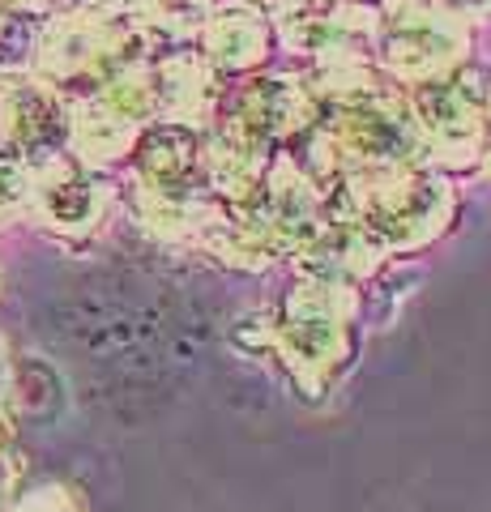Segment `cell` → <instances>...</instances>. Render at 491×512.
<instances>
[{"label":"cell","mask_w":491,"mask_h":512,"mask_svg":"<svg viewBox=\"0 0 491 512\" xmlns=\"http://www.w3.org/2000/svg\"><path fill=\"white\" fill-rule=\"evenodd\" d=\"M474 163H479L487 175H491V107H487V120H483V133H479V154H474Z\"/></svg>","instance_id":"cell-11"},{"label":"cell","mask_w":491,"mask_h":512,"mask_svg":"<svg viewBox=\"0 0 491 512\" xmlns=\"http://www.w3.org/2000/svg\"><path fill=\"white\" fill-rule=\"evenodd\" d=\"M30 188V163L0 137V205H13Z\"/></svg>","instance_id":"cell-7"},{"label":"cell","mask_w":491,"mask_h":512,"mask_svg":"<svg viewBox=\"0 0 491 512\" xmlns=\"http://www.w3.org/2000/svg\"><path fill=\"white\" fill-rule=\"evenodd\" d=\"M150 60L146 39L124 18H103V13H47L30 73L43 86H52L60 99H86V94L116 82L120 73Z\"/></svg>","instance_id":"cell-2"},{"label":"cell","mask_w":491,"mask_h":512,"mask_svg":"<svg viewBox=\"0 0 491 512\" xmlns=\"http://www.w3.org/2000/svg\"><path fill=\"white\" fill-rule=\"evenodd\" d=\"M133 0H52V13H103V18H124Z\"/></svg>","instance_id":"cell-8"},{"label":"cell","mask_w":491,"mask_h":512,"mask_svg":"<svg viewBox=\"0 0 491 512\" xmlns=\"http://www.w3.org/2000/svg\"><path fill=\"white\" fill-rule=\"evenodd\" d=\"M244 5H248V9H257L261 18H269V22L278 26V22L295 18V13L304 9V5H312V0H244Z\"/></svg>","instance_id":"cell-10"},{"label":"cell","mask_w":491,"mask_h":512,"mask_svg":"<svg viewBox=\"0 0 491 512\" xmlns=\"http://www.w3.org/2000/svg\"><path fill=\"white\" fill-rule=\"evenodd\" d=\"M479 30L432 0H372L368 64L389 86L410 90L474 60Z\"/></svg>","instance_id":"cell-1"},{"label":"cell","mask_w":491,"mask_h":512,"mask_svg":"<svg viewBox=\"0 0 491 512\" xmlns=\"http://www.w3.org/2000/svg\"><path fill=\"white\" fill-rule=\"evenodd\" d=\"M214 9L218 0H133L129 22L150 52H167V47H193Z\"/></svg>","instance_id":"cell-6"},{"label":"cell","mask_w":491,"mask_h":512,"mask_svg":"<svg viewBox=\"0 0 491 512\" xmlns=\"http://www.w3.org/2000/svg\"><path fill=\"white\" fill-rule=\"evenodd\" d=\"M372 0H312L295 18L274 26V39L287 56L308 60L312 69L334 64H368Z\"/></svg>","instance_id":"cell-4"},{"label":"cell","mask_w":491,"mask_h":512,"mask_svg":"<svg viewBox=\"0 0 491 512\" xmlns=\"http://www.w3.org/2000/svg\"><path fill=\"white\" fill-rule=\"evenodd\" d=\"M197 52L210 60L227 82L231 77H252L278 52L274 22L261 18L257 9H248L244 0H218V9L210 13V22H205L201 39H197Z\"/></svg>","instance_id":"cell-5"},{"label":"cell","mask_w":491,"mask_h":512,"mask_svg":"<svg viewBox=\"0 0 491 512\" xmlns=\"http://www.w3.org/2000/svg\"><path fill=\"white\" fill-rule=\"evenodd\" d=\"M406 107L415 120L419 146L432 154H466V163H474L479 154V133L491 107V73L479 60L462 64L436 82L410 86Z\"/></svg>","instance_id":"cell-3"},{"label":"cell","mask_w":491,"mask_h":512,"mask_svg":"<svg viewBox=\"0 0 491 512\" xmlns=\"http://www.w3.org/2000/svg\"><path fill=\"white\" fill-rule=\"evenodd\" d=\"M432 5L453 13V18H462L474 30H487L491 26V0H432Z\"/></svg>","instance_id":"cell-9"}]
</instances>
